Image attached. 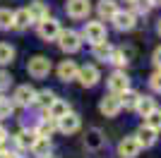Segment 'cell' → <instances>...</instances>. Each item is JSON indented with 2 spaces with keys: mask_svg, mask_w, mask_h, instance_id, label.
I'll return each instance as SVG.
<instances>
[{
  "mask_svg": "<svg viewBox=\"0 0 161 158\" xmlns=\"http://www.w3.org/2000/svg\"><path fill=\"white\" fill-rule=\"evenodd\" d=\"M55 43H58V48H60L63 53L72 55V53L82 50V43H84V41H82V34L80 31H75V29H60Z\"/></svg>",
  "mask_w": 161,
  "mask_h": 158,
  "instance_id": "obj_1",
  "label": "cell"
},
{
  "mask_svg": "<svg viewBox=\"0 0 161 158\" xmlns=\"http://www.w3.org/2000/svg\"><path fill=\"white\" fill-rule=\"evenodd\" d=\"M82 41H87L89 46H94V43H99V41H106L108 39V29L106 24H103V19H92L87 22V24L82 26Z\"/></svg>",
  "mask_w": 161,
  "mask_h": 158,
  "instance_id": "obj_2",
  "label": "cell"
},
{
  "mask_svg": "<svg viewBox=\"0 0 161 158\" xmlns=\"http://www.w3.org/2000/svg\"><path fill=\"white\" fill-rule=\"evenodd\" d=\"M51 70H53V65H51V60H48L46 55H34L27 62V72H29V77H34V79H46L48 74H51Z\"/></svg>",
  "mask_w": 161,
  "mask_h": 158,
  "instance_id": "obj_3",
  "label": "cell"
},
{
  "mask_svg": "<svg viewBox=\"0 0 161 158\" xmlns=\"http://www.w3.org/2000/svg\"><path fill=\"white\" fill-rule=\"evenodd\" d=\"M36 29H39V39L41 41H46V43H51V41L58 39V34H60V22L55 19V17H51L48 14L46 19H41L39 24H36Z\"/></svg>",
  "mask_w": 161,
  "mask_h": 158,
  "instance_id": "obj_4",
  "label": "cell"
},
{
  "mask_svg": "<svg viewBox=\"0 0 161 158\" xmlns=\"http://www.w3.org/2000/svg\"><path fill=\"white\" fill-rule=\"evenodd\" d=\"M99 110L103 118H118L123 110V105H120V98H118V93H111L108 91L103 98L99 101Z\"/></svg>",
  "mask_w": 161,
  "mask_h": 158,
  "instance_id": "obj_5",
  "label": "cell"
},
{
  "mask_svg": "<svg viewBox=\"0 0 161 158\" xmlns=\"http://www.w3.org/2000/svg\"><path fill=\"white\" fill-rule=\"evenodd\" d=\"M111 22H113V26L118 31H132L135 26H137V14L130 12V10H120L118 7V12L111 17Z\"/></svg>",
  "mask_w": 161,
  "mask_h": 158,
  "instance_id": "obj_6",
  "label": "cell"
},
{
  "mask_svg": "<svg viewBox=\"0 0 161 158\" xmlns=\"http://www.w3.org/2000/svg\"><path fill=\"white\" fill-rule=\"evenodd\" d=\"M34 96H36V89L29 84H19L12 93V103L17 108H31L34 105Z\"/></svg>",
  "mask_w": 161,
  "mask_h": 158,
  "instance_id": "obj_7",
  "label": "cell"
},
{
  "mask_svg": "<svg viewBox=\"0 0 161 158\" xmlns=\"http://www.w3.org/2000/svg\"><path fill=\"white\" fill-rule=\"evenodd\" d=\"M65 12L72 19H87L89 12H92V0H67Z\"/></svg>",
  "mask_w": 161,
  "mask_h": 158,
  "instance_id": "obj_8",
  "label": "cell"
},
{
  "mask_svg": "<svg viewBox=\"0 0 161 158\" xmlns=\"http://www.w3.org/2000/svg\"><path fill=\"white\" fill-rule=\"evenodd\" d=\"M99 79H101V72H99V67H96V65H82L75 82H80L84 89H92V86L99 84Z\"/></svg>",
  "mask_w": 161,
  "mask_h": 158,
  "instance_id": "obj_9",
  "label": "cell"
},
{
  "mask_svg": "<svg viewBox=\"0 0 161 158\" xmlns=\"http://www.w3.org/2000/svg\"><path fill=\"white\" fill-rule=\"evenodd\" d=\"M106 84H108V91L111 93H120V91H125V89L130 86V77H128L125 70H118V67H115L113 72L108 74Z\"/></svg>",
  "mask_w": 161,
  "mask_h": 158,
  "instance_id": "obj_10",
  "label": "cell"
},
{
  "mask_svg": "<svg viewBox=\"0 0 161 158\" xmlns=\"http://www.w3.org/2000/svg\"><path fill=\"white\" fill-rule=\"evenodd\" d=\"M55 125H58V132H63V134H75V132L82 127V120H80V115H77V113L67 110L63 118L55 120Z\"/></svg>",
  "mask_w": 161,
  "mask_h": 158,
  "instance_id": "obj_11",
  "label": "cell"
},
{
  "mask_svg": "<svg viewBox=\"0 0 161 158\" xmlns=\"http://www.w3.org/2000/svg\"><path fill=\"white\" fill-rule=\"evenodd\" d=\"M140 151H142V146H140V141L135 139V134L132 137H123L120 141H118V158H137Z\"/></svg>",
  "mask_w": 161,
  "mask_h": 158,
  "instance_id": "obj_12",
  "label": "cell"
},
{
  "mask_svg": "<svg viewBox=\"0 0 161 158\" xmlns=\"http://www.w3.org/2000/svg\"><path fill=\"white\" fill-rule=\"evenodd\" d=\"M106 134L99 129V127H92V129H87V134H84V149L87 151H101L103 146H106Z\"/></svg>",
  "mask_w": 161,
  "mask_h": 158,
  "instance_id": "obj_13",
  "label": "cell"
},
{
  "mask_svg": "<svg viewBox=\"0 0 161 158\" xmlns=\"http://www.w3.org/2000/svg\"><path fill=\"white\" fill-rule=\"evenodd\" d=\"M58 79H60L63 84H70V82H75L77 79V72H80V65L75 62V60H63L60 65H58Z\"/></svg>",
  "mask_w": 161,
  "mask_h": 158,
  "instance_id": "obj_14",
  "label": "cell"
},
{
  "mask_svg": "<svg viewBox=\"0 0 161 158\" xmlns=\"http://www.w3.org/2000/svg\"><path fill=\"white\" fill-rule=\"evenodd\" d=\"M156 134H159L156 129H152L149 125H144V122H142V125L137 127V132H135V139L140 141L142 149H152V146L156 144V139H159Z\"/></svg>",
  "mask_w": 161,
  "mask_h": 158,
  "instance_id": "obj_15",
  "label": "cell"
},
{
  "mask_svg": "<svg viewBox=\"0 0 161 158\" xmlns=\"http://www.w3.org/2000/svg\"><path fill=\"white\" fill-rule=\"evenodd\" d=\"M36 139H39L36 129H19V132L12 137V141H14V146H17L19 151H31V146H34V141H36Z\"/></svg>",
  "mask_w": 161,
  "mask_h": 158,
  "instance_id": "obj_16",
  "label": "cell"
},
{
  "mask_svg": "<svg viewBox=\"0 0 161 158\" xmlns=\"http://www.w3.org/2000/svg\"><path fill=\"white\" fill-rule=\"evenodd\" d=\"M132 48H113V50H111V58H108V62H111V65H115L118 67V70H125V67H128V62L130 60H132Z\"/></svg>",
  "mask_w": 161,
  "mask_h": 158,
  "instance_id": "obj_17",
  "label": "cell"
},
{
  "mask_svg": "<svg viewBox=\"0 0 161 158\" xmlns=\"http://www.w3.org/2000/svg\"><path fill=\"white\" fill-rule=\"evenodd\" d=\"M27 12H29V17H31V24H39L41 19H46L48 14V5L43 3V0H31L29 3V7H27Z\"/></svg>",
  "mask_w": 161,
  "mask_h": 158,
  "instance_id": "obj_18",
  "label": "cell"
},
{
  "mask_svg": "<svg viewBox=\"0 0 161 158\" xmlns=\"http://www.w3.org/2000/svg\"><path fill=\"white\" fill-rule=\"evenodd\" d=\"M29 26H31V17H29L27 7L12 10V31H27Z\"/></svg>",
  "mask_w": 161,
  "mask_h": 158,
  "instance_id": "obj_19",
  "label": "cell"
},
{
  "mask_svg": "<svg viewBox=\"0 0 161 158\" xmlns=\"http://www.w3.org/2000/svg\"><path fill=\"white\" fill-rule=\"evenodd\" d=\"M96 12H99V19L111 22V17L118 12V0H99L96 3Z\"/></svg>",
  "mask_w": 161,
  "mask_h": 158,
  "instance_id": "obj_20",
  "label": "cell"
},
{
  "mask_svg": "<svg viewBox=\"0 0 161 158\" xmlns=\"http://www.w3.org/2000/svg\"><path fill=\"white\" fill-rule=\"evenodd\" d=\"M34 129H36V134H39V137H53L55 132H58V125H55V120L53 118H48V115H43V118L39 120V125L34 127Z\"/></svg>",
  "mask_w": 161,
  "mask_h": 158,
  "instance_id": "obj_21",
  "label": "cell"
},
{
  "mask_svg": "<svg viewBox=\"0 0 161 158\" xmlns=\"http://www.w3.org/2000/svg\"><path fill=\"white\" fill-rule=\"evenodd\" d=\"M111 50H113V46L106 41H99V43H94L92 46V58L99 60V62H108V58H111Z\"/></svg>",
  "mask_w": 161,
  "mask_h": 158,
  "instance_id": "obj_22",
  "label": "cell"
},
{
  "mask_svg": "<svg viewBox=\"0 0 161 158\" xmlns=\"http://www.w3.org/2000/svg\"><path fill=\"white\" fill-rule=\"evenodd\" d=\"M154 108H156V101L152 98V96H142L140 93V98H137V103H135V113H137L140 118H147Z\"/></svg>",
  "mask_w": 161,
  "mask_h": 158,
  "instance_id": "obj_23",
  "label": "cell"
},
{
  "mask_svg": "<svg viewBox=\"0 0 161 158\" xmlns=\"http://www.w3.org/2000/svg\"><path fill=\"white\" fill-rule=\"evenodd\" d=\"M67 110H70V103L55 96V101H53V103H51V105L46 108V115H48V118H53V120H58V118H63V115H65Z\"/></svg>",
  "mask_w": 161,
  "mask_h": 158,
  "instance_id": "obj_24",
  "label": "cell"
},
{
  "mask_svg": "<svg viewBox=\"0 0 161 158\" xmlns=\"http://www.w3.org/2000/svg\"><path fill=\"white\" fill-rule=\"evenodd\" d=\"M118 98H120V105L125 108V110H135V103H137V98H140V91H135L132 86H128L125 91L118 93Z\"/></svg>",
  "mask_w": 161,
  "mask_h": 158,
  "instance_id": "obj_25",
  "label": "cell"
},
{
  "mask_svg": "<svg viewBox=\"0 0 161 158\" xmlns=\"http://www.w3.org/2000/svg\"><path fill=\"white\" fill-rule=\"evenodd\" d=\"M53 101H55V91H51V89H41V91H36V96H34V105H39L43 110H46Z\"/></svg>",
  "mask_w": 161,
  "mask_h": 158,
  "instance_id": "obj_26",
  "label": "cell"
},
{
  "mask_svg": "<svg viewBox=\"0 0 161 158\" xmlns=\"http://www.w3.org/2000/svg\"><path fill=\"white\" fill-rule=\"evenodd\" d=\"M31 153L34 156H46V153H51V139L48 137H39L36 141H34V146H31Z\"/></svg>",
  "mask_w": 161,
  "mask_h": 158,
  "instance_id": "obj_27",
  "label": "cell"
},
{
  "mask_svg": "<svg viewBox=\"0 0 161 158\" xmlns=\"http://www.w3.org/2000/svg\"><path fill=\"white\" fill-rule=\"evenodd\" d=\"M130 12H135L137 17H147L152 12V3L149 0H132L130 3Z\"/></svg>",
  "mask_w": 161,
  "mask_h": 158,
  "instance_id": "obj_28",
  "label": "cell"
},
{
  "mask_svg": "<svg viewBox=\"0 0 161 158\" xmlns=\"http://www.w3.org/2000/svg\"><path fill=\"white\" fill-rule=\"evenodd\" d=\"M14 60V48L10 43H0V65H10Z\"/></svg>",
  "mask_w": 161,
  "mask_h": 158,
  "instance_id": "obj_29",
  "label": "cell"
},
{
  "mask_svg": "<svg viewBox=\"0 0 161 158\" xmlns=\"http://www.w3.org/2000/svg\"><path fill=\"white\" fill-rule=\"evenodd\" d=\"M144 125H149L152 129L161 132V110H159V108H154V110H152L147 118H144Z\"/></svg>",
  "mask_w": 161,
  "mask_h": 158,
  "instance_id": "obj_30",
  "label": "cell"
},
{
  "mask_svg": "<svg viewBox=\"0 0 161 158\" xmlns=\"http://www.w3.org/2000/svg\"><path fill=\"white\" fill-rule=\"evenodd\" d=\"M12 29V10L0 7V31H10Z\"/></svg>",
  "mask_w": 161,
  "mask_h": 158,
  "instance_id": "obj_31",
  "label": "cell"
},
{
  "mask_svg": "<svg viewBox=\"0 0 161 158\" xmlns=\"http://www.w3.org/2000/svg\"><path fill=\"white\" fill-rule=\"evenodd\" d=\"M14 108H17V105H14L12 101L3 98V101H0V120H3V118H10V115H12V110H14Z\"/></svg>",
  "mask_w": 161,
  "mask_h": 158,
  "instance_id": "obj_32",
  "label": "cell"
},
{
  "mask_svg": "<svg viewBox=\"0 0 161 158\" xmlns=\"http://www.w3.org/2000/svg\"><path fill=\"white\" fill-rule=\"evenodd\" d=\"M149 86H152L154 93H161V70H156V72L149 77Z\"/></svg>",
  "mask_w": 161,
  "mask_h": 158,
  "instance_id": "obj_33",
  "label": "cell"
},
{
  "mask_svg": "<svg viewBox=\"0 0 161 158\" xmlns=\"http://www.w3.org/2000/svg\"><path fill=\"white\" fill-rule=\"evenodd\" d=\"M10 79L12 77H10L7 72H0V91H5L7 86H10Z\"/></svg>",
  "mask_w": 161,
  "mask_h": 158,
  "instance_id": "obj_34",
  "label": "cell"
},
{
  "mask_svg": "<svg viewBox=\"0 0 161 158\" xmlns=\"http://www.w3.org/2000/svg\"><path fill=\"white\" fill-rule=\"evenodd\" d=\"M152 62H154V67H156V70H161V46L154 50V55H152Z\"/></svg>",
  "mask_w": 161,
  "mask_h": 158,
  "instance_id": "obj_35",
  "label": "cell"
},
{
  "mask_svg": "<svg viewBox=\"0 0 161 158\" xmlns=\"http://www.w3.org/2000/svg\"><path fill=\"white\" fill-rule=\"evenodd\" d=\"M7 137H10V134H7L5 125H3V122H0V144H3V141H7Z\"/></svg>",
  "mask_w": 161,
  "mask_h": 158,
  "instance_id": "obj_36",
  "label": "cell"
},
{
  "mask_svg": "<svg viewBox=\"0 0 161 158\" xmlns=\"http://www.w3.org/2000/svg\"><path fill=\"white\" fill-rule=\"evenodd\" d=\"M5 144H7V141H3V144H0V158H10V151L5 149Z\"/></svg>",
  "mask_w": 161,
  "mask_h": 158,
  "instance_id": "obj_37",
  "label": "cell"
},
{
  "mask_svg": "<svg viewBox=\"0 0 161 158\" xmlns=\"http://www.w3.org/2000/svg\"><path fill=\"white\" fill-rule=\"evenodd\" d=\"M10 158H27V156H19V153H12V151H10Z\"/></svg>",
  "mask_w": 161,
  "mask_h": 158,
  "instance_id": "obj_38",
  "label": "cell"
},
{
  "mask_svg": "<svg viewBox=\"0 0 161 158\" xmlns=\"http://www.w3.org/2000/svg\"><path fill=\"white\" fill-rule=\"evenodd\" d=\"M152 3V7H156V5H161V0H149Z\"/></svg>",
  "mask_w": 161,
  "mask_h": 158,
  "instance_id": "obj_39",
  "label": "cell"
},
{
  "mask_svg": "<svg viewBox=\"0 0 161 158\" xmlns=\"http://www.w3.org/2000/svg\"><path fill=\"white\" fill-rule=\"evenodd\" d=\"M156 31H159V36H161V19L156 22Z\"/></svg>",
  "mask_w": 161,
  "mask_h": 158,
  "instance_id": "obj_40",
  "label": "cell"
},
{
  "mask_svg": "<svg viewBox=\"0 0 161 158\" xmlns=\"http://www.w3.org/2000/svg\"><path fill=\"white\" fill-rule=\"evenodd\" d=\"M41 158H58V156H53V153H46V156H41Z\"/></svg>",
  "mask_w": 161,
  "mask_h": 158,
  "instance_id": "obj_41",
  "label": "cell"
},
{
  "mask_svg": "<svg viewBox=\"0 0 161 158\" xmlns=\"http://www.w3.org/2000/svg\"><path fill=\"white\" fill-rule=\"evenodd\" d=\"M3 98H5V96H3V91H0V101H3Z\"/></svg>",
  "mask_w": 161,
  "mask_h": 158,
  "instance_id": "obj_42",
  "label": "cell"
},
{
  "mask_svg": "<svg viewBox=\"0 0 161 158\" xmlns=\"http://www.w3.org/2000/svg\"><path fill=\"white\" fill-rule=\"evenodd\" d=\"M123 3H128V5H130V3H132V0H123Z\"/></svg>",
  "mask_w": 161,
  "mask_h": 158,
  "instance_id": "obj_43",
  "label": "cell"
}]
</instances>
